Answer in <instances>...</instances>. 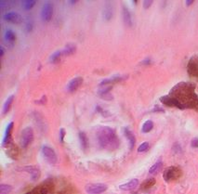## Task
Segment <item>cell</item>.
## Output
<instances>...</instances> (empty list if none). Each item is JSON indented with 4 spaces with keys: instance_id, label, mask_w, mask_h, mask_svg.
<instances>
[{
    "instance_id": "603a6c76",
    "label": "cell",
    "mask_w": 198,
    "mask_h": 194,
    "mask_svg": "<svg viewBox=\"0 0 198 194\" xmlns=\"http://www.w3.org/2000/svg\"><path fill=\"white\" fill-rule=\"evenodd\" d=\"M79 138H80V142H81V146L84 150H86L88 148V138H86V134L83 132L79 133Z\"/></svg>"
},
{
    "instance_id": "d4e9b609",
    "label": "cell",
    "mask_w": 198,
    "mask_h": 194,
    "mask_svg": "<svg viewBox=\"0 0 198 194\" xmlns=\"http://www.w3.org/2000/svg\"><path fill=\"white\" fill-rule=\"evenodd\" d=\"M12 191V187L7 185V184H2L0 185V194H9Z\"/></svg>"
},
{
    "instance_id": "5bb4252c",
    "label": "cell",
    "mask_w": 198,
    "mask_h": 194,
    "mask_svg": "<svg viewBox=\"0 0 198 194\" xmlns=\"http://www.w3.org/2000/svg\"><path fill=\"white\" fill-rule=\"evenodd\" d=\"M13 126H14L13 123H10L9 125L8 126L7 130H6L5 137H4V140H3V146H6V145L9 144L10 142V139H11V131H12Z\"/></svg>"
},
{
    "instance_id": "4fadbf2b",
    "label": "cell",
    "mask_w": 198,
    "mask_h": 194,
    "mask_svg": "<svg viewBox=\"0 0 198 194\" xmlns=\"http://www.w3.org/2000/svg\"><path fill=\"white\" fill-rule=\"evenodd\" d=\"M122 13H123V20L125 24L127 26H131L132 25V17L131 14L129 12V10L127 9V8L123 7V9H122Z\"/></svg>"
},
{
    "instance_id": "44dd1931",
    "label": "cell",
    "mask_w": 198,
    "mask_h": 194,
    "mask_svg": "<svg viewBox=\"0 0 198 194\" xmlns=\"http://www.w3.org/2000/svg\"><path fill=\"white\" fill-rule=\"evenodd\" d=\"M124 79H125V77H123V76H114V77H113V78L105 79L104 81H102L101 83V86L111 84V83H116V82H120V81L124 80Z\"/></svg>"
},
{
    "instance_id": "7402d4cb",
    "label": "cell",
    "mask_w": 198,
    "mask_h": 194,
    "mask_svg": "<svg viewBox=\"0 0 198 194\" xmlns=\"http://www.w3.org/2000/svg\"><path fill=\"white\" fill-rule=\"evenodd\" d=\"M154 184H155V179L154 178H149L142 183V190H148V189H150V188L154 187Z\"/></svg>"
},
{
    "instance_id": "484cf974",
    "label": "cell",
    "mask_w": 198,
    "mask_h": 194,
    "mask_svg": "<svg viewBox=\"0 0 198 194\" xmlns=\"http://www.w3.org/2000/svg\"><path fill=\"white\" fill-rule=\"evenodd\" d=\"M61 55H63V53H62V50L61 51H56L55 53H53V54L51 55V57H50V60H51V61L53 62V63H55V62H58L59 61V60H60V58H61Z\"/></svg>"
},
{
    "instance_id": "e0dca14e",
    "label": "cell",
    "mask_w": 198,
    "mask_h": 194,
    "mask_svg": "<svg viewBox=\"0 0 198 194\" xmlns=\"http://www.w3.org/2000/svg\"><path fill=\"white\" fill-rule=\"evenodd\" d=\"M113 8H112V5L110 3H107L105 5V7H104V10H103V15H104V19L109 21L113 18Z\"/></svg>"
},
{
    "instance_id": "836d02e7",
    "label": "cell",
    "mask_w": 198,
    "mask_h": 194,
    "mask_svg": "<svg viewBox=\"0 0 198 194\" xmlns=\"http://www.w3.org/2000/svg\"><path fill=\"white\" fill-rule=\"evenodd\" d=\"M142 63V64H149V63H151V60L150 58H146V60H144Z\"/></svg>"
},
{
    "instance_id": "9c48e42d",
    "label": "cell",
    "mask_w": 198,
    "mask_h": 194,
    "mask_svg": "<svg viewBox=\"0 0 198 194\" xmlns=\"http://www.w3.org/2000/svg\"><path fill=\"white\" fill-rule=\"evenodd\" d=\"M4 20L9 22H11V23L19 24V23H21L22 21V17L18 12L11 11V12H8L4 15Z\"/></svg>"
},
{
    "instance_id": "2e32d148",
    "label": "cell",
    "mask_w": 198,
    "mask_h": 194,
    "mask_svg": "<svg viewBox=\"0 0 198 194\" xmlns=\"http://www.w3.org/2000/svg\"><path fill=\"white\" fill-rule=\"evenodd\" d=\"M4 37H5V40L7 41L8 43L13 44L15 41H16V34L12 30L9 29V30H7V31L5 32Z\"/></svg>"
},
{
    "instance_id": "d6986e66",
    "label": "cell",
    "mask_w": 198,
    "mask_h": 194,
    "mask_svg": "<svg viewBox=\"0 0 198 194\" xmlns=\"http://www.w3.org/2000/svg\"><path fill=\"white\" fill-rule=\"evenodd\" d=\"M161 168H162V161L159 160V161H157V162L154 164V165L150 168L149 173H150L151 175L156 174V173H158V172L160 171Z\"/></svg>"
},
{
    "instance_id": "1f68e13d",
    "label": "cell",
    "mask_w": 198,
    "mask_h": 194,
    "mask_svg": "<svg viewBox=\"0 0 198 194\" xmlns=\"http://www.w3.org/2000/svg\"><path fill=\"white\" fill-rule=\"evenodd\" d=\"M64 135H65V130L63 128H61V131H60V139H61V142H63V138H64Z\"/></svg>"
},
{
    "instance_id": "5b68a950",
    "label": "cell",
    "mask_w": 198,
    "mask_h": 194,
    "mask_svg": "<svg viewBox=\"0 0 198 194\" xmlns=\"http://www.w3.org/2000/svg\"><path fill=\"white\" fill-rule=\"evenodd\" d=\"M108 186L103 183H91L85 187V190L88 194H101L106 191Z\"/></svg>"
},
{
    "instance_id": "f1b7e54d",
    "label": "cell",
    "mask_w": 198,
    "mask_h": 194,
    "mask_svg": "<svg viewBox=\"0 0 198 194\" xmlns=\"http://www.w3.org/2000/svg\"><path fill=\"white\" fill-rule=\"evenodd\" d=\"M46 190H44V189H38V190H34V191H32L31 193H28V194H46Z\"/></svg>"
},
{
    "instance_id": "52a82bcc",
    "label": "cell",
    "mask_w": 198,
    "mask_h": 194,
    "mask_svg": "<svg viewBox=\"0 0 198 194\" xmlns=\"http://www.w3.org/2000/svg\"><path fill=\"white\" fill-rule=\"evenodd\" d=\"M188 73L192 77L198 79V57L194 56L190 58L187 65Z\"/></svg>"
},
{
    "instance_id": "3957f363",
    "label": "cell",
    "mask_w": 198,
    "mask_h": 194,
    "mask_svg": "<svg viewBox=\"0 0 198 194\" xmlns=\"http://www.w3.org/2000/svg\"><path fill=\"white\" fill-rule=\"evenodd\" d=\"M34 139V131L31 127H25L22 130L20 138V142L22 148H27V147L32 143Z\"/></svg>"
},
{
    "instance_id": "ba28073f",
    "label": "cell",
    "mask_w": 198,
    "mask_h": 194,
    "mask_svg": "<svg viewBox=\"0 0 198 194\" xmlns=\"http://www.w3.org/2000/svg\"><path fill=\"white\" fill-rule=\"evenodd\" d=\"M53 15V6L50 2H46L41 9V19L43 21H49Z\"/></svg>"
},
{
    "instance_id": "f546056e",
    "label": "cell",
    "mask_w": 198,
    "mask_h": 194,
    "mask_svg": "<svg viewBox=\"0 0 198 194\" xmlns=\"http://www.w3.org/2000/svg\"><path fill=\"white\" fill-rule=\"evenodd\" d=\"M152 4H153V1H152V0H146V1H144V2H143V8H144V9H148Z\"/></svg>"
},
{
    "instance_id": "ffe728a7",
    "label": "cell",
    "mask_w": 198,
    "mask_h": 194,
    "mask_svg": "<svg viewBox=\"0 0 198 194\" xmlns=\"http://www.w3.org/2000/svg\"><path fill=\"white\" fill-rule=\"evenodd\" d=\"M75 49H76V46L74 44H68L66 45L65 48L62 50L63 55H71L73 53H74Z\"/></svg>"
},
{
    "instance_id": "8fae6325",
    "label": "cell",
    "mask_w": 198,
    "mask_h": 194,
    "mask_svg": "<svg viewBox=\"0 0 198 194\" xmlns=\"http://www.w3.org/2000/svg\"><path fill=\"white\" fill-rule=\"evenodd\" d=\"M138 185H139V180L137 178H134V179H131L129 182H127V183L120 185L119 189L124 191H129V190H133L134 189H136Z\"/></svg>"
},
{
    "instance_id": "30bf717a",
    "label": "cell",
    "mask_w": 198,
    "mask_h": 194,
    "mask_svg": "<svg viewBox=\"0 0 198 194\" xmlns=\"http://www.w3.org/2000/svg\"><path fill=\"white\" fill-rule=\"evenodd\" d=\"M83 83V78L82 77H74V79H72L71 81L68 83L67 86V90L69 92H74L77 89V88L82 85Z\"/></svg>"
},
{
    "instance_id": "e575fe53",
    "label": "cell",
    "mask_w": 198,
    "mask_h": 194,
    "mask_svg": "<svg viewBox=\"0 0 198 194\" xmlns=\"http://www.w3.org/2000/svg\"><path fill=\"white\" fill-rule=\"evenodd\" d=\"M193 3H194L193 0H187V1H186V6H190L191 4H193Z\"/></svg>"
},
{
    "instance_id": "ac0fdd59",
    "label": "cell",
    "mask_w": 198,
    "mask_h": 194,
    "mask_svg": "<svg viewBox=\"0 0 198 194\" xmlns=\"http://www.w3.org/2000/svg\"><path fill=\"white\" fill-rule=\"evenodd\" d=\"M13 99H14V95H11L7 98V101H5L4 106H3V114H6L9 111V109L11 107V104L13 102Z\"/></svg>"
},
{
    "instance_id": "9a60e30c",
    "label": "cell",
    "mask_w": 198,
    "mask_h": 194,
    "mask_svg": "<svg viewBox=\"0 0 198 194\" xmlns=\"http://www.w3.org/2000/svg\"><path fill=\"white\" fill-rule=\"evenodd\" d=\"M124 134H125V136L127 138V139H129V143H130V149L132 150L134 148V146H135V143H136L135 136H134V134L129 130V128H125L124 129Z\"/></svg>"
},
{
    "instance_id": "4dcf8cb0",
    "label": "cell",
    "mask_w": 198,
    "mask_h": 194,
    "mask_svg": "<svg viewBox=\"0 0 198 194\" xmlns=\"http://www.w3.org/2000/svg\"><path fill=\"white\" fill-rule=\"evenodd\" d=\"M191 145H192V147H194V148H198V138H195L192 140Z\"/></svg>"
},
{
    "instance_id": "83f0119b",
    "label": "cell",
    "mask_w": 198,
    "mask_h": 194,
    "mask_svg": "<svg viewBox=\"0 0 198 194\" xmlns=\"http://www.w3.org/2000/svg\"><path fill=\"white\" fill-rule=\"evenodd\" d=\"M148 149H149V143L148 142H143L138 148V151L139 152H143V151H146Z\"/></svg>"
},
{
    "instance_id": "277c9868",
    "label": "cell",
    "mask_w": 198,
    "mask_h": 194,
    "mask_svg": "<svg viewBox=\"0 0 198 194\" xmlns=\"http://www.w3.org/2000/svg\"><path fill=\"white\" fill-rule=\"evenodd\" d=\"M182 175V172L179 167L170 166L165 170L164 172V178L166 181H173L179 179Z\"/></svg>"
},
{
    "instance_id": "8992f818",
    "label": "cell",
    "mask_w": 198,
    "mask_h": 194,
    "mask_svg": "<svg viewBox=\"0 0 198 194\" xmlns=\"http://www.w3.org/2000/svg\"><path fill=\"white\" fill-rule=\"evenodd\" d=\"M42 153L45 157V159L46 160V162L49 163L50 164H55L58 161L57 158V154L55 150L50 148L49 146H44L42 148Z\"/></svg>"
},
{
    "instance_id": "d6a6232c",
    "label": "cell",
    "mask_w": 198,
    "mask_h": 194,
    "mask_svg": "<svg viewBox=\"0 0 198 194\" xmlns=\"http://www.w3.org/2000/svg\"><path fill=\"white\" fill-rule=\"evenodd\" d=\"M32 28H33V24L31 22H27V24H26V31L27 32H30L31 30H32Z\"/></svg>"
},
{
    "instance_id": "d590c367",
    "label": "cell",
    "mask_w": 198,
    "mask_h": 194,
    "mask_svg": "<svg viewBox=\"0 0 198 194\" xmlns=\"http://www.w3.org/2000/svg\"><path fill=\"white\" fill-rule=\"evenodd\" d=\"M0 49H1V57H3V55H4V49H3L2 46H1V48H0Z\"/></svg>"
},
{
    "instance_id": "cb8c5ba5",
    "label": "cell",
    "mask_w": 198,
    "mask_h": 194,
    "mask_svg": "<svg viewBox=\"0 0 198 194\" xmlns=\"http://www.w3.org/2000/svg\"><path fill=\"white\" fill-rule=\"evenodd\" d=\"M153 127H154V123L151 121V120H148V121H146V122L143 123V126H142V132L143 133H148V132H150L151 130H152Z\"/></svg>"
},
{
    "instance_id": "7c38bea8",
    "label": "cell",
    "mask_w": 198,
    "mask_h": 194,
    "mask_svg": "<svg viewBox=\"0 0 198 194\" xmlns=\"http://www.w3.org/2000/svg\"><path fill=\"white\" fill-rule=\"evenodd\" d=\"M24 170L27 173H29L31 175L32 178L34 180H36L40 176V170L37 167H36V166H32V165L26 166V167H24Z\"/></svg>"
},
{
    "instance_id": "6da1fadb",
    "label": "cell",
    "mask_w": 198,
    "mask_h": 194,
    "mask_svg": "<svg viewBox=\"0 0 198 194\" xmlns=\"http://www.w3.org/2000/svg\"><path fill=\"white\" fill-rule=\"evenodd\" d=\"M170 97L177 101L179 109L194 108L198 111V96L194 93V85L182 82L172 88Z\"/></svg>"
},
{
    "instance_id": "7a4b0ae2",
    "label": "cell",
    "mask_w": 198,
    "mask_h": 194,
    "mask_svg": "<svg viewBox=\"0 0 198 194\" xmlns=\"http://www.w3.org/2000/svg\"><path fill=\"white\" fill-rule=\"evenodd\" d=\"M97 138L101 147L105 150H114L119 147L120 141L114 129L108 126H103L99 129Z\"/></svg>"
},
{
    "instance_id": "4316f807",
    "label": "cell",
    "mask_w": 198,
    "mask_h": 194,
    "mask_svg": "<svg viewBox=\"0 0 198 194\" xmlns=\"http://www.w3.org/2000/svg\"><path fill=\"white\" fill-rule=\"evenodd\" d=\"M34 5H36V1H34V0H30V1H29V0H26V1L22 2V7L26 10L31 9Z\"/></svg>"
}]
</instances>
